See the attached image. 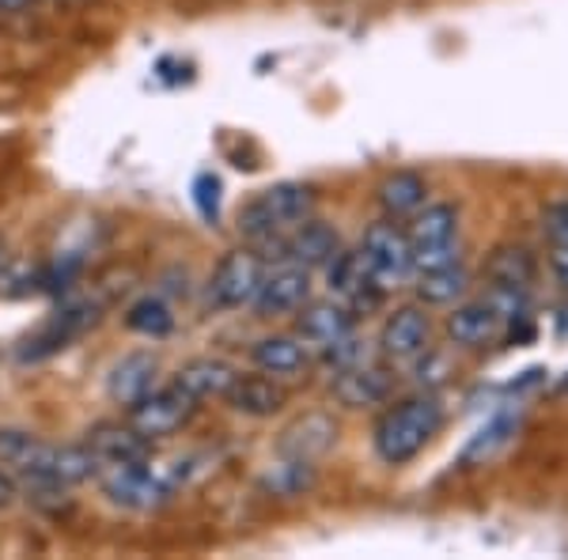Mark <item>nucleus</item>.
Listing matches in <instances>:
<instances>
[{"label":"nucleus","mask_w":568,"mask_h":560,"mask_svg":"<svg viewBox=\"0 0 568 560\" xmlns=\"http://www.w3.org/2000/svg\"><path fill=\"white\" fill-rule=\"evenodd\" d=\"M0 466H8L20 481H53L65 489L99 474V458L88 444H45L23 428H0Z\"/></svg>","instance_id":"obj_1"},{"label":"nucleus","mask_w":568,"mask_h":560,"mask_svg":"<svg viewBox=\"0 0 568 560\" xmlns=\"http://www.w3.org/2000/svg\"><path fill=\"white\" fill-rule=\"evenodd\" d=\"M444 428V406L436 394H414V398L398 401L379 417V425L372 431V447L379 455V462L387 466H406L425 451L428 444Z\"/></svg>","instance_id":"obj_2"},{"label":"nucleus","mask_w":568,"mask_h":560,"mask_svg":"<svg viewBox=\"0 0 568 560\" xmlns=\"http://www.w3.org/2000/svg\"><path fill=\"white\" fill-rule=\"evenodd\" d=\"M318 194L304 182H277L265 186L262 194H254L240 208V235L258 251H270L277 238L296 232L304 220L315 216Z\"/></svg>","instance_id":"obj_3"},{"label":"nucleus","mask_w":568,"mask_h":560,"mask_svg":"<svg viewBox=\"0 0 568 560\" xmlns=\"http://www.w3.org/2000/svg\"><path fill=\"white\" fill-rule=\"evenodd\" d=\"M190 477V458L175 466H152L149 462H125V466H103L95 474L99 489L114 508L125 511H155L175 496Z\"/></svg>","instance_id":"obj_4"},{"label":"nucleus","mask_w":568,"mask_h":560,"mask_svg":"<svg viewBox=\"0 0 568 560\" xmlns=\"http://www.w3.org/2000/svg\"><path fill=\"white\" fill-rule=\"evenodd\" d=\"M265 269H270V258H265L258 246H240V251H227L224 258L216 262L213 277H209V303H213L216 310L254 307L258 288L265 281Z\"/></svg>","instance_id":"obj_5"},{"label":"nucleus","mask_w":568,"mask_h":560,"mask_svg":"<svg viewBox=\"0 0 568 560\" xmlns=\"http://www.w3.org/2000/svg\"><path fill=\"white\" fill-rule=\"evenodd\" d=\"M361 258L383 292L402 288L409 273H414V246H409L406 227H398L394 220H379V224H372L364 232Z\"/></svg>","instance_id":"obj_6"},{"label":"nucleus","mask_w":568,"mask_h":560,"mask_svg":"<svg viewBox=\"0 0 568 560\" xmlns=\"http://www.w3.org/2000/svg\"><path fill=\"white\" fill-rule=\"evenodd\" d=\"M194 413H197V401L182 387H175V383H168V387H152L136 406L125 409V420H130L144 439L155 444V439L179 436V431L194 420Z\"/></svg>","instance_id":"obj_7"},{"label":"nucleus","mask_w":568,"mask_h":560,"mask_svg":"<svg viewBox=\"0 0 568 560\" xmlns=\"http://www.w3.org/2000/svg\"><path fill=\"white\" fill-rule=\"evenodd\" d=\"M433 345V323H428L425 307L406 303V307H394L383 318L379 329V356L387 364H409L417 360L425 348Z\"/></svg>","instance_id":"obj_8"},{"label":"nucleus","mask_w":568,"mask_h":560,"mask_svg":"<svg viewBox=\"0 0 568 560\" xmlns=\"http://www.w3.org/2000/svg\"><path fill=\"white\" fill-rule=\"evenodd\" d=\"M311 269L296 262H277L265 269V281L254 299L258 318H284V315H300V307L311 303Z\"/></svg>","instance_id":"obj_9"},{"label":"nucleus","mask_w":568,"mask_h":560,"mask_svg":"<svg viewBox=\"0 0 568 560\" xmlns=\"http://www.w3.org/2000/svg\"><path fill=\"white\" fill-rule=\"evenodd\" d=\"M329 394L349 409H372V406H383L394 394V375L387 360H364V364L334 371Z\"/></svg>","instance_id":"obj_10"},{"label":"nucleus","mask_w":568,"mask_h":560,"mask_svg":"<svg viewBox=\"0 0 568 560\" xmlns=\"http://www.w3.org/2000/svg\"><path fill=\"white\" fill-rule=\"evenodd\" d=\"M337 251H342V238H337L334 227L323 224V220H315V216L304 220L296 232H288V235L277 238V243L270 246V254L277 262H296V265H304V269H311V273L326 269V262L334 258Z\"/></svg>","instance_id":"obj_11"},{"label":"nucleus","mask_w":568,"mask_h":560,"mask_svg":"<svg viewBox=\"0 0 568 560\" xmlns=\"http://www.w3.org/2000/svg\"><path fill=\"white\" fill-rule=\"evenodd\" d=\"M326 288L334 299H342L345 307L361 310V307H375L387 292L372 281L368 265H364L361 251H337L334 258L326 262Z\"/></svg>","instance_id":"obj_12"},{"label":"nucleus","mask_w":568,"mask_h":560,"mask_svg":"<svg viewBox=\"0 0 568 560\" xmlns=\"http://www.w3.org/2000/svg\"><path fill=\"white\" fill-rule=\"evenodd\" d=\"M356 329V310L345 307L342 299H311L300 307L296 318V337L304 342L311 353H323L334 342H342L345 334Z\"/></svg>","instance_id":"obj_13"},{"label":"nucleus","mask_w":568,"mask_h":560,"mask_svg":"<svg viewBox=\"0 0 568 560\" xmlns=\"http://www.w3.org/2000/svg\"><path fill=\"white\" fill-rule=\"evenodd\" d=\"M95 303H69V307H61L58 315L45 323L39 334L27 337L23 348H20V360H45V356L61 353V348H69L72 337H80L88 326H95Z\"/></svg>","instance_id":"obj_14"},{"label":"nucleus","mask_w":568,"mask_h":560,"mask_svg":"<svg viewBox=\"0 0 568 560\" xmlns=\"http://www.w3.org/2000/svg\"><path fill=\"white\" fill-rule=\"evenodd\" d=\"M152 387H160V360H155L152 353H144V348H136V353H125L122 360L110 364V371H106V398L114 401V406L130 409Z\"/></svg>","instance_id":"obj_15"},{"label":"nucleus","mask_w":568,"mask_h":560,"mask_svg":"<svg viewBox=\"0 0 568 560\" xmlns=\"http://www.w3.org/2000/svg\"><path fill=\"white\" fill-rule=\"evenodd\" d=\"M84 444L91 447V455L99 458V470L103 466H125V462H149L152 458V439H144L130 420L118 425V420H106V425H95L88 431Z\"/></svg>","instance_id":"obj_16"},{"label":"nucleus","mask_w":568,"mask_h":560,"mask_svg":"<svg viewBox=\"0 0 568 560\" xmlns=\"http://www.w3.org/2000/svg\"><path fill=\"white\" fill-rule=\"evenodd\" d=\"M235 379H240V367L232 360H224V356H194V360H186L179 367L171 383L186 390L201 406V401L227 398V390L235 387Z\"/></svg>","instance_id":"obj_17"},{"label":"nucleus","mask_w":568,"mask_h":560,"mask_svg":"<svg viewBox=\"0 0 568 560\" xmlns=\"http://www.w3.org/2000/svg\"><path fill=\"white\" fill-rule=\"evenodd\" d=\"M504 334V318L489 299H470L447 315V337L459 348H485Z\"/></svg>","instance_id":"obj_18"},{"label":"nucleus","mask_w":568,"mask_h":560,"mask_svg":"<svg viewBox=\"0 0 568 560\" xmlns=\"http://www.w3.org/2000/svg\"><path fill=\"white\" fill-rule=\"evenodd\" d=\"M251 360L262 375H273V379H296L311 367V348L292 334H270L258 337L251 348Z\"/></svg>","instance_id":"obj_19"},{"label":"nucleus","mask_w":568,"mask_h":560,"mask_svg":"<svg viewBox=\"0 0 568 560\" xmlns=\"http://www.w3.org/2000/svg\"><path fill=\"white\" fill-rule=\"evenodd\" d=\"M224 401L235 413H243V417L265 420V417H277L284 401H288V394H284L281 379H273V375H240Z\"/></svg>","instance_id":"obj_20"},{"label":"nucleus","mask_w":568,"mask_h":560,"mask_svg":"<svg viewBox=\"0 0 568 560\" xmlns=\"http://www.w3.org/2000/svg\"><path fill=\"white\" fill-rule=\"evenodd\" d=\"M516 431H519V409L493 413V417L470 436V444L463 447L459 466H463V470H478V466H489L493 458H497L504 447L516 439Z\"/></svg>","instance_id":"obj_21"},{"label":"nucleus","mask_w":568,"mask_h":560,"mask_svg":"<svg viewBox=\"0 0 568 560\" xmlns=\"http://www.w3.org/2000/svg\"><path fill=\"white\" fill-rule=\"evenodd\" d=\"M409 246H444L459 238V208L447 205V201H436V205H420L414 216H409Z\"/></svg>","instance_id":"obj_22"},{"label":"nucleus","mask_w":568,"mask_h":560,"mask_svg":"<svg viewBox=\"0 0 568 560\" xmlns=\"http://www.w3.org/2000/svg\"><path fill=\"white\" fill-rule=\"evenodd\" d=\"M375 197H379L383 213H387L390 220H402V216H414L417 208L425 205L428 186H425V179H420L417 171H394V174H387V179L379 182Z\"/></svg>","instance_id":"obj_23"},{"label":"nucleus","mask_w":568,"mask_h":560,"mask_svg":"<svg viewBox=\"0 0 568 560\" xmlns=\"http://www.w3.org/2000/svg\"><path fill=\"white\" fill-rule=\"evenodd\" d=\"M535 273H538V265L524 251V246H497V251H493V258L485 262L489 288H527L530 292Z\"/></svg>","instance_id":"obj_24"},{"label":"nucleus","mask_w":568,"mask_h":560,"mask_svg":"<svg viewBox=\"0 0 568 560\" xmlns=\"http://www.w3.org/2000/svg\"><path fill=\"white\" fill-rule=\"evenodd\" d=\"M466 288H470V273L463 269V262L433 273H417V299L425 307H455L466 296Z\"/></svg>","instance_id":"obj_25"},{"label":"nucleus","mask_w":568,"mask_h":560,"mask_svg":"<svg viewBox=\"0 0 568 560\" xmlns=\"http://www.w3.org/2000/svg\"><path fill=\"white\" fill-rule=\"evenodd\" d=\"M337 439V428L329 425L326 417H304L300 425H292L288 431H284V455L292 458H315V455H326L329 447H334Z\"/></svg>","instance_id":"obj_26"},{"label":"nucleus","mask_w":568,"mask_h":560,"mask_svg":"<svg viewBox=\"0 0 568 560\" xmlns=\"http://www.w3.org/2000/svg\"><path fill=\"white\" fill-rule=\"evenodd\" d=\"M125 326L141 337H152V342H163V337L175 329V310L168 307L160 296H144L136 299L130 310H125Z\"/></svg>","instance_id":"obj_27"},{"label":"nucleus","mask_w":568,"mask_h":560,"mask_svg":"<svg viewBox=\"0 0 568 560\" xmlns=\"http://www.w3.org/2000/svg\"><path fill=\"white\" fill-rule=\"evenodd\" d=\"M311 481H315V470H311V462H307V458H292V455L262 477V485L273 496H304L311 489Z\"/></svg>","instance_id":"obj_28"},{"label":"nucleus","mask_w":568,"mask_h":560,"mask_svg":"<svg viewBox=\"0 0 568 560\" xmlns=\"http://www.w3.org/2000/svg\"><path fill=\"white\" fill-rule=\"evenodd\" d=\"M318 360H323L329 371H342V367L372 360V353H368V342H364V337L353 329V334H345L342 342H334L329 348H323V353H318Z\"/></svg>","instance_id":"obj_29"},{"label":"nucleus","mask_w":568,"mask_h":560,"mask_svg":"<svg viewBox=\"0 0 568 560\" xmlns=\"http://www.w3.org/2000/svg\"><path fill=\"white\" fill-rule=\"evenodd\" d=\"M220 194H224V186H220V179L213 171H201L194 179V186H190L194 208L201 213V220H209V224H216L220 220Z\"/></svg>","instance_id":"obj_30"},{"label":"nucleus","mask_w":568,"mask_h":560,"mask_svg":"<svg viewBox=\"0 0 568 560\" xmlns=\"http://www.w3.org/2000/svg\"><path fill=\"white\" fill-rule=\"evenodd\" d=\"M459 262V243H444V246H417L414 251V273H433L444 265Z\"/></svg>","instance_id":"obj_31"},{"label":"nucleus","mask_w":568,"mask_h":560,"mask_svg":"<svg viewBox=\"0 0 568 560\" xmlns=\"http://www.w3.org/2000/svg\"><path fill=\"white\" fill-rule=\"evenodd\" d=\"M546 235H549V243L554 238H568V197L565 201H554V205L546 208Z\"/></svg>","instance_id":"obj_32"},{"label":"nucleus","mask_w":568,"mask_h":560,"mask_svg":"<svg viewBox=\"0 0 568 560\" xmlns=\"http://www.w3.org/2000/svg\"><path fill=\"white\" fill-rule=\"evenodd\" d=\"M23 496V489H20V477H16L8 466H0V511H8L12 508L16 500Z\"/></svg>","instance_id":"obj_33"},{"label":"nucleus","mask_w":568,"mask_h":560,"mask_svg":"<svg viewBox=\"0 0 568 560\" xmlns=\"http://www.w3.org/2000/svg\"><path fill=\"white\" fill-rule=\"evenodd\" d=\"M34 0H0V16H16V12H27Z\"/></svg>","instance_id":"obj_34"},{"label":"nucleus","mask_w":568,"mask_h":560,"mask_svg":"<svg viewBox=\"0 0 568 560\" xmlns=\"http://www.w3.org/2000/svg\"><path fill=\"white\" fill-rule=\"evenodd\" d=\"M4 262H8V258H4V243H0V269H4Z\"/></svg>","instance_id":"obj_35"},{"label":"nucleus","mask_w":568,"mask_h":560,"mask_svg":"<svg viewBox=\"0 0 568 560\" xmlns=\"http://www.w3.org/2000/svg\"><path fill=\"white\" fill-rule=\"evenodd\" d=\"M561 390H568V375H565V379H561Z\"/></svg>","instance_id":"obj_36"}]
</instances>
